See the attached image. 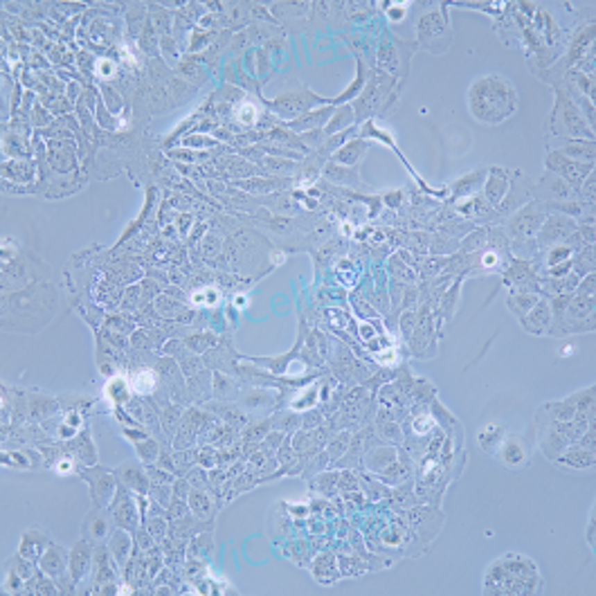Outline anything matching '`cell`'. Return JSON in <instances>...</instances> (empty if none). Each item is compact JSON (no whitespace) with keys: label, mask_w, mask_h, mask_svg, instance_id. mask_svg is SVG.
Masks as SVG:
<instances>
[{"label":"cell","mask_w":596,"mask_h":596,"mask_svg":"<svg viewBox=\"0 0 596 596\" xmlns=\"http://www.w3.org/2000/svg\"><path fill=\"white\" fill-rule=\"evenodd\" d=\"M574 264H576V273H581V275H588V273H590V275H592V270H594V250H592V246L585 248Z\"/></svg>","instance_id":"20"},{"label":"cell","mask_w":596,"mask_h":596,"mask_svg":"<svg viewBox=\"0 0 596 596\" xmlns=\"http://www.w3.org/2000/svg\"><path fill=\"white\" fill-rule=\"evenodd\" d=\"M90 561H92V554H90V545L88 543H79L77 547L70 552V561H68V570H70V579L72 583H77L83 579V574L90 570Z\"/></svg>","instance_id":"11"},{"label":"cell","mask_w":596,"mask_h":596,"mask_svg":"<svg viewBox=\"0 0 596 596\" xmlns=\"http://www.w3.org/2000/svg\"><path fill=\"white\" fill-rule=\"evenodd\" d=\"M108 534V520L104 518V513L99 511H92V513L86 518L83 522V536H86L90 543H101Z\"/></svg>","instance_id":"14"},{"label":"cell","mask_w":596,"mask_h":596,"mask_svg":"<svg viewBox=\"0 0 596 596\" xmlns=\"http://www.w3.org/2000/svg\"><path fill=\"white\" fill-rule=\"evenodd\" d=\"M579 291H581V295H588V293L592 295L594 293V275H590L588 279H585V282L579 286Z\"/></svg>","instance_id":"25"},{"label":"cell","mask_w":596,"mask_h":596,"mask_svg":"<svg viewBox=\"0 0 596 596\" xmlns=\"http://www.w3.org/2000/svg\"><path fill=\"white\" fill-rule=\"evenodd\" d=\"M558 463L570 466V468L583 470V468H592L594 466V452L585 450L583 445H576V448H565L563 454H558Z\"/></svg>","instance_id":"13"},{"label":"cell","mask_w":596,"mask_h":596,"mask_svg":"<svg viewBox=\"0 0 596 596\" xmlns=\"http://www.w3.org/2000/svg\"><path fill=\"white\" fill-rule=\"evenodd\" d=\"M574 230H576V223L570 216H565V214H552V216H547L543 225H540L538 241L543 246H554L558 241L570 239L574 235Z\"/></svg>","instance_id":"5"},{"label":"cell","mask_w":596,"mask_h":596,"mask_svg":"<svg viewBox=\"0 0 596 596\" xmlns=\"http://www.w3.org/2000/svg\"><path fill=\"white\" fill-rule=\"evenodd\" d=\"M108 549H110V556H113L117 563H124L128 558V552H131V538H128V534H124V531H115L108 543Z\"/></svg>","instance_id":"16"},{"label":"cell","mask_w":596,"mask_h":596,"mask_svg":"<svg viewBox=\"0 0 596 596\" xmlns=\"http://www.w3.org/2000/svg\"><path fill=\"white\" fill-rule=\"evenodd\" d=\"M237 117L241 119V122H248V124L255 122V119H257V108L246 101V104H241V106L237 108Z\"/></svg>","instance_id":"24"},{"label":"cell","mask_w":596,"mask_h":596,"mask_svg":"<svg viewBox=\"0 0 596 596\" xmlns=\"http://www.w3.org/2000/svg\"><path fill=\"white\" fill-rule=\"evenodd\" d=\"M567 400L576 407V412H588V409H592V405H594V387L583 389V392L570 396Z\"/></svg>","instance_id":"19"},{"label":"cell","mask_w":596,"mask_h":596,"mask_svg":"<svg viewBox=\"0 0 596 596\" xmlns=\"http://www.w3.org/2000/svg\"><path fill=\"white\" fill-rule=\"evenodd\" d=\"M68 561H70V554L66 552V549L61 547H50L45 549V552L41 554V570L43 574H48L50 579H61L63 574H66L68 570Z\"/></svg>","instance_id":"7"},{"label":"cell","mask_w":596,"mask_h":596,"mask_svg":"<svg viewBox=\"0 0 596 596\" xmlns=\"http://www.w3.org/2000/svg\"><path fill=\"white\" fill-rule=\"evenodd\" d=\"M540 574L534 561L520 554H506L493 563L484 576L486 594H531L538 592Z\"/></svg>","instance_id":"2"},{"label":"cell","mask_w":596,"mask_h":596,"mask_svg":"<svg viewBox=\"0 0 596 596\" xmlns=\"http://www.w3.org/2000/svg\"><path fill=\"white\" fill-rule=\"evenodd\" d=\"M547 169L574 185V182L583 180L585 176L592 173V164L576 162V160H572V157H565L563 153L552 151V153H549V157H547Z\"/></svg>","instance_id":"4"},{"label":"cell","mask_w":596,"mask_h":596,"mask_svg":"<svg viewBox=\"0 0 596 596\" xmlns=\"http://www.w3.org/2000/svg\"><path fill=\"white\" fill-rule=\"evenodd\" d=\"M588 538H590V547L594 549V518H592V522H590V534H588Z\"/></svg>","instance_id":"28"},{"label":"cell","mask_w":596,"mask_h":596,"mask_svg":"<svg viewBox=\"0 0 596 596\" xmlns=\"http://www.w3.org/2000/svg\"><path fill=\"white\" fill-rule=\"evenodd\" d=\"M554 151L563 153L565 157H572L576 162L594 164V139H570V142H565L561 148H554Z\"/></svg>","instance_id":"12"},{"label":"cell","mask_w":596,"mask_h":596,"mask_svg":"<svg viewBox=\"0 0 596 596\" xmlns=\"http://www.w3.org/2000/svg\"><path fill=\"white\" fill-rule=\"evenodd\" d=\"M522 324L529 333H536V335H543V333L552 331V311H549V304L538 302L534 309H531L522 318Z\"/></svg>","instance_id":"10"},{"label":"cell","mask_w":596,"mask_h":596,"mask_svg":"<svg viewBox=\"0 0 596 596\" xmlns=\"http://www.w3.org/2000/svg\"><path fill=\"white\" fill-rule=\"evenodd\" d=\"M538 191L547 198L561 201V203H567L574 196L572 182H567L565 178H561V176H556V173H547L545 178L538 182Z\"/></svg>","instance_id":"8"},{"label":"cell","mask_w":596,"mask_h":596,"mask_svg":"<svg viewBox=\"0 0 596 596\" xmlns=\"http://www.w3.org/2000/svg\"><path fill=\"white\" fill-rule=\"evenodd\" d=\"M549 414H552V418L556 423H565V421H572V418H576V407L570 403V400H563V403H552L547 405Z\"/></svg>","instance_id":"17"},{"label":"cell","mask_w":596,"mask_h":596,"mask_svg":"<svg viewBox=\"0 0 596 596\" xmlns=\"http://www.w3.org/2000/svg\"><path fill=\"white\" fill-rule=\"evenodd\" d=\"M500 459L506 468H522V466H527L529 452L522 441L516 439V436H509V439L500 443Z\"/></svg>","instance_id":"9"},{"label":"cell","mask_w":596,"mask_h":596,"mask_svg":"<svg viewBox=\"0 0 596 596\" xmlns=\"http://www.w3.org/2000/svg\"><path fill=\"white\" fill-rule=\"evenodd\" d=\"M133 389L135 392H148V389L153 387V383H155V378H153V374L151 371H146V369H142V371H137V374H133Z\"/></svg>","instance_id":"22"},{"label":"cell","mask_w":596,"mask_h":596,"mask_svg":"<svg viewBox=\"0 0 596 596\" xmlns=\"http://www.w3.org/2000/svg\"><path fill=\"white\" fill-rule=\"evenodd\" d=\"M57 470L63 475V472H72V461L70 459H61L59 461V466H57Z\"/></svg>","instance_id":"27"},{"label":"cell","mask_w":596,"mask_h":596,"mask_svg":"<svg viewBox=\"0 0 596 596\" xmlns=\"http://www.w3.org/2000/svg\"><path fill=\"white\" fill-rule=\"evenodd\" d=\"M97 570H95V583H99V581H110L113 579V570H110V565H108V556L106 554H97Z\"/></svg>","instance_id":"23"},{"label":"cell","mask_w":596,"mask_h":596,"mask_svg":"<svg viewBox=\"0 0 596 596\" xmlns=\"http://www.w3.org/2000/svg\"><path fill=\"white\" fill-rule=\"evenodd\" d=\"M581 445L585 450H592L594 452V427H590V434H585L581 439Z\"/></svg>","instance_id":"26"},{"label":"cell","mask_w":596,"mask_h":596,"mask_svg":"<svg viewBox=\"0 0 596 596\" xmlns=\"http://www.w3.org/2000/svg\"><path fill=\"white\" fill-rule=\"evenodd\" d=\"M536 304H538V297H536V295H529V293L518 295V297H511V300H509V306L520 315V318H525V315H527L531 309H534Z\"/></svg>","instance_id":"18"},{"label":"cell","mask_w":596,"mask_h":596,"mask_svg":"<svg viewBox=\"0 0 596 596\" xmlns=\"http://www.w3.org/2000/svg\"><path fill=\"white\" fill-rule=\"evenodd\" d=\"M41 536V531H25L23 543H21V558L25 561H32L34 556H39L45 552V545H50V538L43 536L41 540H36Z\"/></svg>","instance_id":"15"},{"label":"cell","mask_w":596,"mask_h":596,"mask_svg":"<svg viewBox=\"0 0 596 596\" xmlns=\"http://www.w3.org/2000/svg\"><path fill=\"white\" fill-rule=\"evenodd\" d=\"M518 95L511 81L502 74H486L470 83L468 108L472 117L482 124H500L516 113Z\"/></svg>","instance_id":"1"},{"label":"cell","mask_w":596,"mask_h":596,"mask_svg":"<svg viewBox=\"0 0 596 596\" xmlns=\"http://www.w3.org/2000/svg\"><path fill=\"white\" fill-rule=\"evenodd\" d=\"M547 214L545 210H540L538 205H529V207L520 210L513 219H511L509 223V232L513 237H520V239H527L534 235L536 230H540V225L545 223Z\"/></svg>","instance_id":"6"},{"label":"cell","mask_w":596,"mask_h":596,"mask_svg":"<svg viewBox=\"0 0 596 596\" xmlns=\"http://www.w3.org/2000/svg\"><path fill=\"white\" fill-rule=\"evenodd\" d=\"M572 246H556V248H552V253H549V257H547V264L549 266H558V264H565V262H570V257H572Z\"/></svg>","instance_id":"21"},{"label":"cell","mask_w":596,"mask_h":596,"mask_svg":"<svg viewBox=\"0 0 596 596\" xmlns=\"http://www.w3.org/2000/svg\"><path fill=\"white\" fill-rule=\"evenodd\" d=\"M552 126L556 135H570V139H592V126L583 119L570 99H565L561 92H558V101H556V110L552 115Z\"/></svg>","instance_id":"3"}]
</instances>
